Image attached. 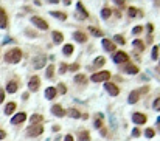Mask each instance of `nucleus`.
Instances as JSON below:
<instances>
[{"label":"nucleus","mask_w":160,"mask_h":141,"mask_svg":"<svg viewBox=\"0 0 160 141\" xmlns=\"http://www.w3.org/2000/svg\"><path fill=\"white\" fill-rule=\"evenodd\" d=\"M22 50L20 48H11L5 53V62H8V64H17L20 62V59H22Z\"/></svg>","instance_id":"nucleus-1"},{"label":"nucleus","mask_w":160,"mask_h":141,"mask_svg":"<svg viewBox=\"0 0 160 141\" xmlns=\"http://www.w3.org/2000/svg\"><path fill=\"white\" fill-rule=\"evenodd\" d=\"M110 71L109 70H101L98 73H93L92 76H90V81L92 82H107V81L110 79Z\"/></svg>","instance_id":"nucleus-2"},{"label":"nucleus","mask_w":160,"mask_h":141,"mask_svg":"<svg viewBox=\"0 0 160 141\" xmlns=\"http://www.w3.org/2000/svg\"><path fill=\"white\" fill-rule=\"evenodd\" d=\"M42 132H44V126H42V124H37V126H30L28 129H26V137L34 138V137L42 135Z\"/></svg>","instance_id":"nucleus-3"},{"label":"nucleus","mask_w":160,"mask_h":141,"mask_svg":"<svg viewBox=\"0 0 160 141\" xmlns=\"http://www.w3.org/2000/svg\"><path fill=\"white\" fill-rule=\"evenodd\" d=\"M31 23L33 25H36L39 30H48V22L45 19H42V17H39V16H33L31 17Z\"/></svg>","instance_id":"nucleus-4"},{"label":"nucleus","mask_w":160,"mask_h":141,"mask_svg":"<svg viewBox=\"0 0 160 141\" xmlns=\"http://www.w3.org/2000/svg\"><path fill=\"white\" fill-rule=\"evenodd\" d=\"M112 59H114L115 64H128L129 62V56L124 51H117Z\"/></svg>","instance_id":"nucleus-5"},{"label":"nucleus","mask_w":160,"mask_h":141,"mask_svg":"<svg viewBox=\"0 0 160 141\" xmlns=\"http://www.w3.org/2000/svg\"><path fill=\"white\" fill-rule=\"evenodd\" d=\"M132 121H134L137 126H142V124H146V121H148V116H146L145 113L135 112V113H132Z\"/></svg>","instance_id":"nucleus-6"},{"label":"nucleus","mask_w":160,"mask_h":141,"mask_svg":"<svg viewBox=\"0 0 160 141\" xmlns=\"http://www.w3.org/2000/svg\"><path fill=\"white\" fill-rule=\"evenodd\" d=\"M104 89H106V92L110 96H117L118 93H120V87H118L117 84H114V82H106L104 84Z\"/></svg>","instance_id":"nucleus-7"},{"label":"nucleus","mask_w":160,"mask_h":141,"mask_svg":"<svg viewBox=\"0 0 160 141\" xmlns=\"http://www.w3.org/2000/svg\"><path fill=\"white\" fill-rule=\"evenodd\" d=\"M45 62H47V56H44V55L36 56L33 59V67L36 70H40V68H44V67H45Z\"/></svg>","instance_id":"nucleus-8"},{"label":"nucleus","mask_w":160,"mask_h":141,"mask_svg":"<svg viewBox=\"0 0 160 141\" xmlns=\"http://www.w3.org/2000/svg\"><path fill=\"white\" fill-rule=\"evenodd\" d=\"M39 87H40V79H39V76L30 78V81H28V90L34 93V92L39 90Z\"/></svg>","instance_id":"nucleus-9"},{"label":"nucleus","mask_w":160,"mask_h":141,"mask_svg":"<svg viewBox=\"0 0 160 141\" xmlns=\"http://www.w3.org/2000/svg\"><path fill=\"white\" fill-rule=\"evenodd\" d=\"M76 9H78V12H76V17H78V19L86 20V19L89 17V12H87V9H86V6L82 5L81 2L76 3Z\"/></svg>","instance_id":"nucleus-10"},{"label":"nucleus","mask_w":160,"mask_h":141,"mask_svg":"<svg viewBox=\"0 0 160 141\" xmlns=\"http://www.w3.org/2000/svg\"><path fill=\"white\" fill-rule=\"evenodd\" d=\"M51 113L54 116H58V118H62V116L67 115V110H64L62 105H59V104H53L51 105Z\"/></svg>","instance_id":"nucleus-11"},{"label":"nucleus","mask_w":160,"mask_h":141,"mask_svg":"<svg viewBox=\"0 0 160 141\" xmlns=\"http://www.w3.org/2000/svg\"><path fill=\"white\" fill-rule=\"evenodd\" d=\"M25 119H26V113L25 112H19V113H16V115L11 118V124H14V126L22 124Z\"/></svg>","instance_id":"nucleus-12"},{"label":"nucleus","mask_w":160,"mask_h":141,"mask_svg":"<svg viewBox=\"0 0 160 141\" xmlns=\"http://www.w3.org/2000/svg\"><path fill=\"white\" fill-rule=\"evenodd\" d=\"M73 39L76 40V42H79V44H86L87 42V36H86V33H82V31H75L73 33Z\"/></svg>","instance_id":"nucleus-13"},{"label":"nucleus","mask_w":160,"mask_h":141,"mask_svg":"<svg viewBox=\"0 0 160 141\" xmlns=\"http://www.w3.org/2000/svg\"><path fill=\"white\" fill-rule=\"evenodd\" d=\"M138 99H140V92H138V90H132L129 93V96H128V102L129 104H135Z\"/></svg>","instance_id":"nucleus-14"},{"label":"nucleus","mask_w":160,"mask_h":141,"mask_svg":"<svg viewBox=\"0 0 160 141\" xmlns=\"http://www.w3.org/2000/svg\"><path fill=\"white\" fill-rule=\"evenodd\" d=\"M30 123L31 126H37V124H42L44 123V116L39 115V113H34V115L30 116Z\"/></svg>","instance_id":"nucleus-15"},{"label":"nucleus","mask_w":160,"mask_h":141,"mask_svg":"<svg viewBox=\"0 0 160 141\" xmlns=\"http://www.w3.org/2000/svg\"><path fill=\"white\" fill-rule=\"evenodd\" d=\"M58 95L56 87H47L45 89V99H54Z\"/></svg>","instance_id":"nucleus-16"},{"label":"nucleus","mask_w":160,"mask_h":141,"mask_svg":"<svg viewBox=\"0 0 160 141\" xmlns=\"http://www.w3.org/2000/svg\"><path fill=\"white\" fill-rule=\"evenodd\" d=\"M19 89V82L17 81H10L8 84H6V92L8 93H16Z\"/></svg>","instance_id":"nucleus-17"},{"label":"nucleus","mask_w":160,"mask_h":141,"mask_svg":"<svg viewBox=\"0 0 160 141\" xmlns=\"http://www.w3.org/2000/svg\"><path fill=\"white\" fill-rule=\"evenodd\" d=\"M103 47L106 48V51H114V50H117V45L112 42V40H109V39H103Z\"/></svg>","instance_id":"nucleus-18"},{"label":"nucleus","mask_w":160,"mask_h":141,"mask_svg":"<svg viewBox=\"0 0 160 141\" xmlns=\"http://www.w3.org/2000/svg\"><path fill=\"white\" fill-rule=\"evenodd\" d=\"M16 107H17L16 102H8V104L5 105L3 113H5V115H12V113H14V110H16Z\"/></svg>","instance_id":"nucleus-19"},{"label":"nucleus","mask_w":160,"mask_h":141,"mask_svg":"<svg viewBox=\"0 0 160 141\" xmlns=\"http://www.w3.org/2000/svg\"><path fill=\"white\" fill-rule=\"evenodd\" d=\"M51 37H53V42L54 44H62V40H64V34H62L61 31H53L51 33Z\"/></svg>","instance_id":"nucleus-20"},{"label":"nucleus","mask_w":160,"mask_h":141,"mask_svg":"<svg viewBox=\"0 0 160 141\" xmlns=\"http://www.w3.org/2000/svg\"><path fill=\"white\" fill-rule=\"evenodd\" d=\"M124 71H126L128 75H137V73L140 71V70H138V67H137V65H132V64H128L126 67H124Z\"/></svg>","instance_id":"nucleus-21"},{"label":"nucleus","mask_w":160,"mask_h":141,"mask_svg":"<svg viewBox=\"0 0 160 141\" xmlns=\"http://www.w3.org/2000/svg\"><path fill=\"white\" fill-rule=\"evenodd\" d=\"M75 51V47L72 44H65L64 48H62V53H64V56H72Z\"/></svg>","instance_id":"nucleus-22"},{"label":"nucleus","mask_w":160,"mask_h":141,"mask_svg":"<svg viewBox=\"0 0 160 141\" xmlns=\"http://www.w3.org/2000/svg\"><path fill=\"white\" fill-rule=\"evenodd\" d=\"M67 115L72 116V118H75V119H79V118L82 116V113H81L78 109H68V110H67Z\"/></svg>","instance_id":"nucleus-23"},{"label":"nucleus","mask_w":160,"mask_h":141,"mask_svg":"<svg viewBox=\"0 0 160 141\" xmlns=\"http://www.w3.org/2000/svg\"><path fill=\"white\" fill-rule=\"evenodd\" d=\"M110 16H112V9L109 8V6H104V8L101 9V19H104V20H107Z\"/></svg>","instance_id":"nucleus-24"},{"label":"nucleus","mask_w":160,"mask_h":141,"mask_svg":"<svg viewBox=\"0 0 160 141\" xmlns=\"http://www.w3.org/2000/svg\"><path fill=\"white\" fill-rule=\"evenodd\" d=\"M132 47H135L138 51H145V42H142L140 39H135L134 42H132Z\"/></svg>","instance_id":"nucleus-25"},{"label":"nucleus","mask_w":160,"mask_h":141,"mask_svg":"<svg viewBox=\"0 0 160 141\" xmlns=\"http://www.w3.org/2000/svg\"><path fill=\"white\" fill-rule=\"evenodd\" d=\"M50 14H51L53 17L59 19V20H65V19H67V14H65V12H61V11H50Z\"/></svg>","instance_id":"nucleus-26"},{"label":"nucleus","mask_w":160,"mask_h":141,"mask_svg":"<svg viewBox=\"0 0 160 141\" xmlns=\"http://www.w3.org/2000/svg\"><path fill=\"white\" fill-rule=\"evenodd\" d=\"M75 82H76V84H82V85H84V84L87 82V78H86L84 75H81V73H78V75H75Z\"/></svg>","instance_id":"nucleus-27"},{"label":"nucleus","mask_w":160,"mask_h":141,"mask_svg":"<svg viewBox=\"0 0 160 141\" xmlns=\"http://www.w3.org/2000/svg\"><path fill=\"white\" fill-rule=\"evenodd\" d=\"M8 26V17H6V12L0 14V28H6Z\"/></svg>","instance_id":"nucleus-28"},{"label":"nucleus","mask_w":160,"mask_h":141,"mask_svg":"<svg viewBox=\"0 0 160 141\" xmlns=\"http://www.w3.org/2000/svg\"><path fill=\"white\" fill-rule=\"evenodd\" d=\"M79 141H90V133L87 130H81L79 132Z\"/></svg>","instance_id":"nucleus-29"},{"label":"nucleus","mask_w":160,"mask_h":141,"mask_svg":"<svg viewBox=\"0 0 160 141\" xmlns=\"http://www.w3.org/2000/svg\"><path fill=\"white\" fill-rule=\"evenodd\" d=\"M104 64H106V59H104L103 56H98V57L93 60V65H95V67H103Z\"/></svg>","instance_id":"nucleus-30"},{"label":"nucleus","mask_w":160,"mask_h":141,"mask_svg":"<svg viewBox=\"0 0 160 141\" xmlns=\"http://www.w3.org/2000/svg\"><path fill=\"white\" fill-rule=\"evenodd\" d=\"M89 31L92 33L93 36H98V37H103V31L98 30V28H95V26H89Z\"/></svg>","instance_id":"nucleus-31"},{"label":"nucleus","mask_w":160,"mask_h":141,"mask_svg":"<svg viewBox=\"0 0 160 141\" xmlns=\"http://www.w3.org/2000/svg\"><path fill=\"white\" fill-rule=\"evenodd\" d=\"M45 75H47V78H48V79H51V78H53V75H54V65H53V64L47 67Z\"/></svg>","instance_id":"nucleus-32"},{"label":"nucleus","mask_w":160,"mask_h":141,"mask_svg":"<svg viewBox=\"0 0 160 141\" xmlns=\"http://www.w3.org/2000/svg\"><path fill=\"white\" fill-rule=\"evenodd\" d=\"M154 135H156V130H154V129H151V127L145 129V137H146V138H152Z\"/></svg>","instance_id":"nucleus-33"},{"label":"nucleus","mask_w":160,"mask_h":141,"mask_svg":"<svg viewBox=\"0 0 160 141\" xmlns=\"http://www.w3.org/2000/svg\"><path fill=\"white\" fill-rule=\"evenodd\" d=\"M114 40H115L117 44H120V45H124V44H126V40H124V37H123L121 34H115V36H114Z\"/></svg>","instance_id":"nucleus-34"},{"label":"nucleus","mask_w":160,"mask_h":141,"mask_svg":"<svg viewBox=\"0 0 160 141\" xmlns=\"http://www.w3.org/2000/svg\"><path fill=\"white\" fill-rule=\"evenodd\" d=\"M159 53H160V48H159V45H156L154 48H152V53H151V57L154 59V60H157V57H159Z\"/></svg>","instance_id":"nucleus-35"},{"label":"nucleus","mask_w":160,"mask_h":141,"mask_svg":"<svg viewBox=\"0 0 160 141\" xmlns=\"http://www.w3.org/2000/svg\"><path fill=\"white\" fill-rule=\"evenodd\" d=\"M137 12H140V9H137V8H134V6H131V8H129V12H128V14H129V17L132 19V17H137V16H138Z\"/></svg>","instance_id":"nucleus-36"},{"label":"nucleus","mask_w":160,"mask_h":141,"mask_svg":"<svg viewBox=\"0 0 160 141\" xmlns=\"http://www.w3.org/2000/svg\"><path fill=\"white\" fill-rule=\"evenodd\" d=\"M56 92H59L61 93V95H65V93H67V87H65V84H58V89H56Z\"/></svg>","instance_id":"nucleus-37"},{"label":"nucleus","mask_w":160,"mask_h":141,"mask_svg":"<svg viewBox=\"0 0 160 141\" xmlns=\"http://www.w3.org/2000/svg\"><path fill=\"white\" fill-rule=\"evenodd\" d=\"M95 129H101V127H103V116L101 115H98V118H96L95 119Z\"/></svg>","instance_id":"nucleus-38"},{"label":"nucleus","mask_w":160,"mask_h":141,"mask_svg":"<svg viewBox=\"0 0 160 141\" xmlns=\"http://www.w3.org/2000/svg\"><path fill=\"white\" fill-rule=\"evenodd\" d=\"M152 109L157 110V112H160V98H156L154 99V102H152Z\"/></svg>","instance_id":"nucleus-39"},{"label":"nucleus","mask_w":160,"mask_h":141,"mask_svg":"<svg viewBox=\"0 0 160 141\" xmlns=\"http://www.w3.org/2000/svg\"><path fill=\"white\" fill-rule=\"evenodd\" d=\"M68 70V65L65 64V62H62L61 64V67H59V75H64V73Z\"/></svg>","instance_id":"nucleus-40"},{"label":"nucleus","mask_w":160,"mask_h":141,"mask_svg":"<svg viewBox=\"0 0 160 141\" xmlns=\"http://www.w3.org/2000/svg\"><path fill=\"white\" fill-rule=\"evenodd\" d=\"M132 137H134V138H138V137H140V129H138V127L132 129Z\"/></svg>","instance_id":"nucleus-41"},{"label":"nucleus","mask_w":160,"mask_h":141,"mask_svg":"<svg viewBox=\"0 0 160 141\" xmlns=\"http://www.w3.org/2000/svg\"><path fill=\"white\" fill-rule=\"evenodd\" d=\"M25 33H26V34H28L30 37H33V39H34V37H37V33H36V31H31V30H26Z\"/></svg>","instance_id":"nucleus-42"},{"label":"nucleus","mask_w":160,"mask_h":141,"mask_svg":"<svg viewBox=\"0 0 160 141\" xmlns=\"http://www.w3.org/2000/svg\"><path fill=\"white\" fill-rule=\"evenodd\" d=\"M142 31H143V26H135V28L132 30V33H134V34H140Z\"/></svg>","instance_id":"nucleus-43"},{"label":"nucleus","mask_w":160,"mask_h":141,"mask_svg":"<svg viewBox=\"0 0 160 141\" xmlns=\"http://www.w3.org/2000/svg\"><path fill=\"white\" fill-rule=\"evenodd\" d=\"M78 68H79V65H78V64L68 65V70H70V71H78Z\"/></svg>","instance_id":"nucleus-44"},{"label":"nucleus","mask_w":160,"mask_h":141,"mask_svg":"<svg viewBox=\"0 0 160 141\" xmlns=\"http://www.w3.org/2000/svg\"><path fill=\"white\" fill-rule=\"evenodd\" d=\"M100 132H101V135H103L104 138H109V132H107L106 129H104V127H101V129H100Z\"/></svg>","instance_id":"nucleus-45"},{"label":"nucleus","mask_w":160,"mask_h":141,"mask_svg":"<svg viewBox=\"0 0 160 141\" xmlns=\"http://www.w3.org/2000/svg\"><path fill=\"white\" fill-rule=\"evenodd\" d=\"M3 99H5V90H3V89H0V104L3 102Z\"/></svg>","instance_id":"nucleus-46"},{"label":"nucleus","mask_w":160,"mask_h":141,"mask_svg":"<svg viewBox=\"0 0 160 141\" xmlns=\"http://www.w3.org/2000/svg\"><path fill=\"white\" fill-rule=\"evenodd\" d=\"M64 141H75V138H73V135H70V133H68V135H65Z\"/></svg>","instance_id":"nucleus-47"},{"label":"nucleus","mask_w":160,"mask_h":141,"mask_svg":"<svg viewBox=\"0 0 160 141\" xmlns=\"http://www.w3.org/2000/svg\"><path fill=\"white\" fill-rule=\"evenodd\" d=\"M6 137V132L5 130H2V129H0V140H3Z\"/></svg>","instance_id":"nucleus-48"},{"label":"nucleus","mask_w":160,"mask_h":141,"mask_svg":"<svg viewBox=\"0 0 160 141\" xmlns=\"http://www.w3.org/2000/svg\"><path fill=\"white\" fill-rule=\"evenodd\" d=\"M152 30H154V26H152V23H148V31L152 33Z\"/></svg>","instance_id":"nucleus-49"},{"label":"nucleus","mask_w":160,"mask_h":141,"mask_svg":"<svg viewBox=\"0 0 160 141\" xmlns=\"http://www.w3.org/2000/svg\"><path fill=\"white\" fill-rule=\"evenodd\" d=\"M28 96H30V93H23V95H22L23 99H28Z\"/></svg>","instance_id":"nucleus-50"},{"label":"nucleus","mask_w":160,"mask_h":141,"mask_svg":"<svg viewBox=\"0 0 160 141\" xmlns=\"http://www.w3.org/2000/svg\"><path fill=\"white\" fill-rule=\"evenodd\" d=\"M115 3H117V5H123L124 2H123V0H115Z\"/></svg>","instance_id":"nucleus-51"},{"label":"nucleus","mask_w":160,"mask_h":141,"mask_svg":"<svg viewBox=\"0 0 160 141\" xmlns=\"http://www.w3.org/2000/svg\"><path fill=\"white\" fill-rule=\"evenodd\" d=\"M2 12H5V9H3V8H0V14H2Z\"/></svg>","instance_id":"nucleus-52"},{"label":"nucleus","mask_w":160,"mask_h":141,"mask_svg":"<svg viewBox=\"0 0 160 141\" xmlns=\"http://www.w3.org/2000/svg\"><path fill=\"white\" fill-rule=\"evenodd\" d=\"M159 132H160V121H159Z\"/></svg>","instance_id":"nucleus-53"},{"label":"nucleus","mask_w":160,"mask_h":141,"mask_svg":"<svg viewBox=\"0 0 160 141\" xmlns=\"http://www.w3.org/2000/svg\"><path fill=\"white\" fill-rule=\"evenodd\" d=\"M159 65H160V60H159Z\"/></svg>","instance_id":"nucleus-54"}]
</instances>
